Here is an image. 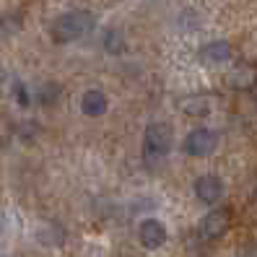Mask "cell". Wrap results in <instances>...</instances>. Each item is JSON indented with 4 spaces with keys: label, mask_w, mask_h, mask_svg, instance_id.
<instances>
[{
    "label": "cell",
    "mask_w": 257,
    "mask_h": 257,
    "mask_svg": "<svg viewBox=\"0 0 257 257\" xmlns=\"http://www.w3.org/2000/svg\"><path fill=\"white\" fill-rule=\"evenodd\" d=\"M81 109L88 117H101L104 112H107V96H104L99 88H88V91L83 94V99H81Z\"/></svg>",
    "instance_id": "cell-7"
},
{
    "label": "cell",
    "mask_w": 257,
    "mask_h": 257,
    "mask_svg": "<svg viewBox=\"0 0 257 257\" xmlns=\"http://www.w3.org/2000/svg\"><path fill=\"white\" fill-rule=\"evenodd\" d=\"M210 104H213V99H210V96H205V94H198V96L182 99V112H187V114H195V117H200V114H208V112H210Z\"/></svg>",
    "instance_id": "cell-9"
},
{
    "label": "cell",
    "mask_w": 257,
    "mask_h": 257,
    "mask_svg": "<svg viewBox=\"0 0 257 257\" xmlns=\"http://www.w3.org/2000/svg\"><path fill=\"white\" fill-rule=\"evenodd\" d=\"M57 99H60V86L57 83H44L39 88V101L44 104V107H52Z\"/></svg>",
    "instance_id": "cell-11"
},
{
    "label": "cell",
    "mask_w": 257,
    "mask_h": 257,
    "mask_svg": "<svg viewBox=\"0 0 257 257\" xmlns=\"http://www.w3.org/2000/svg\"><path fill=\"white\" fill-rule=\"evenodd\" d=\"M91 29H94V13H88V11H70V13L60 16L52 24V39L60 42V44H68V42H75V39L86 37Z\"/></svg>",
    "instance_id": "cell-1"
},
{
    "label": "cell",
    "mask_w": 257,
    "mask_h": 257,
    "mask_svg": "<svg viewBox=\"0 0 257 257\" xmlns=\"http://www.w3.org/2000/svg\"><path fill=\"white\" fill-rule=\"evenodd\" d=\"M0 83H3V75H0Z\"/></svg>",
    "instance_id": "cell-14"
},
{
    "label": "cell",
    "mask_w": 257,
    "mask_h": 257,
    "mask_svg": "<svg viewBox=\"0 0 257 257\" xmlns=\"http://www.w3.org/2000/svg\"><path fill=\"white\" fill-rule=\"evenodd\" d=\"M13 96H16L19 107H29V91H26L24 83H16V88H13Z\"/></svg>",
    "instance_id": "cell-13"
},
{
    "label": "cell",
    "mask_w": 257,
    "mask_h": 257,
    "mask_svg": "<svg viewBox=\"0 0 257 257\" xmlns=\"http://www.w3.org/2000/svg\"><path fill=\"white\" fill-rule=\"evenodd\" d=\"M229 226H231V213H229V208H213V210H208V213L200 218V226H198V231L203 239H221L226 231H229Z\"/></svg>",
    "instance_id": "cell-4"
},
{
    "label": "cell",
    "mask_w": 257,
    "mask_h": 257,
    "mask_svg": "<svg viewBox=\"0 0 257 257\" xmlns=\"http://www.w3.org/2000/svg\"><path fill=\"white\" fill-rule=\"evenodd\" d=\"M166 226L159 221V218H146V221H141V226H138V239H141V244L146 247V249H159V247H164V241H166Z\"/></svg>",
    "instance_id": "cell-6"
},
{
    "label": "cell",
    "mask_w": 257,
    "mask_h": 257,
    "mask_svg": "<svg viewBox=\"0 0 257 257\" xmlns=\"http://www.w3.org/2000/svg\"><path fill=\"white\" fill-rule=\"evenodd\" d=\"M231 83H234L236 88H252V86L257 83V70H254L252 65H241L239 70L231 73Z\"/></svg>",
    "instance_id": "cell-10"
},
{
    "label": "cell",
    "mask_w": 257,
    "mask_h": 257,
    "mask_svg": "<svg viewBox=\"0 0 257 257\" xmlns=\"http://www.w3.org/2000/svg\"><path fill=\"white\" fill-rule=\"evenodd\" d=\"M122 34H119V32H107V34H104V47H107L109 52H114V55H119V52H122L125 47H122Z\"/></svg>",
    "instance_id": "cell-12"
},
{
    "label": "cell",
    "mask_w": 257,
    "mask_h": 257,
    "mask_svg": "<svg viewBox=\"0 0 257 257\" xmlns=\"http://www.w3.org/2000/svg\"><path fill=\"white\" fill-rule=\"evenodd\" d=\"M218 146V135L208 127H195L185 135V154L187 156H195V159H203V156H210Z\"/></svg>",
    "instance_id": "cell-3"
},
{
    "label": "cell",
    "mask_w": 257,
    "mask_h": 257,
    "mask_svg": "<svg viewBox=\"0 0 257 257\" xmlns=\"http://www.w3.org/2000/svg\"><path fill=\"white\" fill-rule=\"evenodd\" d=\"M172 148V130L164 122H151L143 133V161L146 166H159Z\"/></svg>",
    "instance_id": "cell-2"
},
{
    "label": "cell",
    "mask_w": 257,
    "mask_h": 257,
    "mask_svg": "<svg viewBox=\"0 0 257 257\" xmlns=\"http://www.w3.org/2000/svg\"><path fill=\"white\" fill-rule=\"evenodd\" d=\"M203 60L208 63H226V60H231V47L226 42H210L203 47Z\"/></svg>",
    "instance_id": "cell-8"
},
{
    "label": "cell",
    "mask_w": 257,
    "mask_h": 257,
    "mask_svg": "<svg viewBox=\"0 0 257 257\" xmlns=\"http://www.w3.org/2000/svg\"><path fill=\"white\" fill-rule=\"evenodd\" d=\"M195 195H198L200 203L216 205L223 198V182H221V177H216V174L198 177V179H195Z\"/></svg>",
    "instance_id": "cell-5"
}]
</instances>
